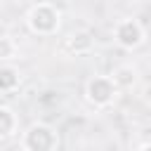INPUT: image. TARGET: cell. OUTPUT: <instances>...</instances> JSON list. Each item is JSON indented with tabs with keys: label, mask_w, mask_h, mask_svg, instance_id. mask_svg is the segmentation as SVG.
Listing matches in <instances>:
<instances>
[{
	"label": "cell",
	"mask_w": 151,
	"mask_h": 151,
	"mask_svg": "<svg viewBox=\"0 0 151 151\" xmlns=\"http://www.w3.org/2000/svg\"><path fill=\"white\" fill-rule=\"evenodd\" d=\"M26 151H54L59 144V137L54 132V127L45 125V123H33L21 139Z\"/></svg>",
	"instance_id": "cell-1"
},
{
	"label": "cell",
	"mask_w": 151,
	"mask_h": 151,
	"mask_svg": "<svg viewBox=\"0 0 151 151\" xmlns=\"http://www.w3.org/2000/svg\"><path fill=\"white\" fill-rule=\"evenodd\" d=\"M28 28L38 35H52L57 28H59V12L57 7L47 5V2H40L35 5L31 12H28Z\"/></svg>",
	"instance_id": "cell-2"
},
{
	"label": "cell",
	"mask_w": 151,
	"mask_h": 151,
	"mask_svg": "<svg viewBox=\"0 0 151 151\" xmlns=\"http://www.w3.org/2000/svg\"><path fill=\"white\" fill-rule=\"evenodd\" d=\"M85 94H87V101L94 104V106H109L116 94H118V87L116 83L111 80V76H94L87 87H85Z\"/></svg>",
	"instance_id": "cell-3"
},
{
	"label": "cell",
	"mask_w": 151,
	"mask_h": 151,
	"mask_svg": "<svg viewBox=\"0 0 151 151\" xmlns=\"http://www.w3.org/2000/svg\"><path fill=\"white\" fill-rule=\"evenodd\" d=\"M116 42L123 50H137L144 42V28L134 19H123L116 24Z\"/></svg>",
	"instance_id": "cell-4"
},
{
	"label": "cell",
	"mask_w": 151,
	"mask_h": 151,
	"mask_svg": "<svg viewBox=\"0 0 151 151\" xmlns=\"http://www.w3.org/2000/svg\"><path fill=\"white\" fill-rule=\"evenodd\" d=\"M17 130V116L9 106H0V139L12 137Z\"/></svg>",
	"instance_id": "cell-5"
},
{
	"label": "cell",
	"mask_w": 151,
	"mask_h": 151,
	"mask_svg": "<svg viewBox=\"0 0 151 151\" xmlns=\"http://www.w3.org/2000/svg\"><path fill=\"white\" fill-rule=\"evenodd\" d=\"M19 85V71L12 66H0V92H12Z\"/></svg>",
	"instance_id": "cell-6"
},
{
	"label": "cell",
	"mask_w": 151,
	"mask_h": 151,
	"mask_svg": "<svg viewBox=\"0 0 151 151\" xmlns=\"http://www.w3.org/2000/svg\"><path fill=\"white\" fill-rule=\"evenodd\" d=\"M111 80L116 83V87L132 85V83H134V71H132V68H118V71L111 76Z\"/></svg>",
	"instance_id": "cell-7"
},
{
	"label": "cell",
	"mask_w": 151,
	"mask_h": 151,
	"mask_svg": "<svg viewBox=\"0 0 151 151\" xmlns=\"http://www.w3.org/2000/svg\"><path fill=\"white\" fill-rule=\"evenodd\" d=\"M17 54V45L9 38H0V59H12Z\"/></svg>",
	"instance_id": "cell-8"
},
{
	"label": "cell",
	"mask_w": 151,
	"mask_h": 151,
	"mask_svg": "<svg viewBox=\"0 0 151 151\" xmlns=\"http://www.w3.org/2000/svg\"><path fill=\"white\" fill-rule=\"evenodd\" d=\"M139 151H151V146H149V144H142V146H139Z\"/></svg>",
	"instance_id": "cell-9"
}]
</instances>
